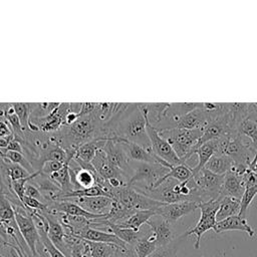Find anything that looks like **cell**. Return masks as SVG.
Segmentation results:
<instances>
[{"label": "cell", "instance_id": "11", "mask_svg": "<svg viewBox=\"0 0 257 257\" xmlns=\"http://www.w3.org/2000/svg\"><path fill=\"white\" fill-rule=\"evenodd\" d=\"M47 221L48 229L47 235L54 246L59 249L66 257H70V246L66 242V232L65 229L60 222V220L56 217L55 212L50 210L45 212H40Z\"/></svg>", "mask_w": 257, "mask_h": 257}, {"label": "cell", "instance_id": "1", "mask_svg": "<svg viewBox=\"0 0 257 257\" xmlns=\"http://www.w3.org/2000/svg\"><path fill=\"white\" fill-rule=\"evenodd\" d=\"M217 141V154L228 156L234 163L232 170L243 175L256 156L257 150L252 142L250 140L246 141L237 132L222 137Z\"/></svg>", "mask_w": 257, "mask_h": 257}, {"label": "cell", "instance_id": "23", "mask_svg": "<svg viewBox=\"0 0 257 257\" xmlns=\"http://www.w3.org/2000/svg\"><path fill=\"white\" fill-rule=\"evenodd\" d=\"M218 152V141L217 140H212L203 143L200 145L195 154L198 156V163L196 166L192 168L193 173H196L203 169L207 162Z\"/></svg>", "mask_w": 257, "mask_h": 257}, {"label": "cell", "instance_id": "22", "mask_svg": "<svg viewBox=\"0 0 257 257\" xmlns=\"http://www.w3.org/2000/svg\"><path fill=\"white\" fill-rule=\"evenodd\" d=\"M236 132L241 136L247 137L257 150V119L253 113V108L247 116L236 123Z\"/></svg>", "mask_w": 257, "mask_h": 257}, {"label": "cell", "instance_id": "3", "mask_svg": "<svg viewBox=\"0 0 257 257\" xmlns=\"http://www.w3.org/2000/svg\"><path fill=\"white\" fill-rule=\"evenodd\" d=\"M147 115L144 113L138 103H135L131 112H128L120 123L122 139L136 143L145 149L151 150V142L147 133Z\"/></svg>", "mask_w": 257, "mask_h": 257}, {"label": "cell", "instance_id": "45", "mask_svg": "<svg viewBox=\"0 0 257 257\" xmlns=\"http://www.w3.org/2000/svg\"><path fill=\"white\" fill-rule=\"evenodd\" d=\"M252 108H253V113L257 119V102H252Z\"/></svg>", "mask_w": 257, "mask_h": 257}, {"label": "cell", "instance_id": "28", "mask_svg": "<svg viewBox=\"0 0 257 257\" xmlns=\"http://www.w3.org/2000/svg\"><path fill=\"white\" fill-rule=\"evenodd\" d=\"M192 177H193L192 168H190L188 165H186V163H182V164H179V165H176V166H172L170 168V171L168 172V174L165 175L163 177V179L160 180L156 184L154 189L157 188L158 186H160L165 180H167L169 178L175 179V180H177L180 183H184V182L188 181L189 179H191Z\"/></svg>", "mask_w": 257, "mask_h": 257}, {"label": "cell", "instance_id": "41", "mask_svg": "<svg viewBox=\"0 0 257 257\" xmlns=\"http://www.w3.org/2000/svg\"><path fill=\"white\" fill-rule=\"evenodd\" d=\"M5 150L6 151H11V152H17V153H21L22 154L21 144L17 140H14V139H12L10 141V143L8 144V146H7V148Z\"/></svg>", "mask_w": 257, "mask_h": 257}, {"label": "cell", "instance_id": "26", "mask_svg": "<svg viewBox=\"0 0 257 257\" xmlns=\"http://www.w3.org/2000/svg\"><path fill=\"white\" fill-rule=\"evenodd\" d=\"M219 200H220V205L216 215L217 222L222 221L234 215H239L240 204H241L240 199L227 196V197L219 198Z\"/></svg>", "mask_w": 257, "mask_h": 257}, {"label": "cell", "instance_id": "38", "mask_svg": "<svg viewBox=\"0 0 257 257\" xmlns=\"http://www.w3.org/2000/svg\"><path fill=\"white\" fill-rule=\"evenodd\" d=\"M7 175L11 181H16L27 178L32 174H29L23 167L13 164L7 168Z\"/></svg>", "mask_w": 257, "mask_h": 257}, {"label": "cell", "instance_id": "40", "mask_svg": "<svg viewBox=\"0 0 257 257\" xmlns=\"http://www.w3.org/2000/svg\"><path fill=\"white\" fill-rule=\"evenodd\" d=\"M25 196L27 197H30V198H33V199H36L44 204L47 203L46 199L43 197V195L40 193V191L33 185V184H26L25 186Z\"/></svg>", "mask_w": 257, "mask_h": 257}, {"label": "cell", "instance_id": "35", "mask_svg": "<svg viewBox=\"0 0 257 257\" xmlns=\"http://www.w3.org/2000/svg\"><path fill=\"white\" fill-rule=\"evenodd\" d=\"M1 155L3 156L4 159H7L8 161H10L12 164L15 165H19L21 167H23L29 174H34L33 173V168L32 166L29 164V162L24 158V156L21 153H17V152H11V151H6L4 153H1Z\"/></svg>", "mask_w": 257, "mask_h": 257}, {"label": "cell", "instance_id": "32", "mask_svg": "<svg viewBox=\"0 0 257 257\" xmlns=\"http://www.w3.org/2000/svg\"><path fill=\"white\" fill-rule=\"evenodd\" d=\"M13 222H15L14 207L6 196L0 193V224H11Z\"/></svg>", "mask_w": 257, "mask_h": 257}, {"label": "cell", "instance_id": "27", "mask_svg": "<svg viewBox=\"0 0 257 257\" xmlns=\"http://www.w3.org/2000/svg\"><path fill=\"white\" fill-rule=\"evenodd\" d=\"M157 215L156 211L153 210H141L135 212L132 216H130L126 220L119 224H114L120 228H126L132 229L134 231H140L141 227L144 224H147V222L153 217Z\"/></svg>", "mask_w": 257, "mask_h": 257}, {"label": "cell", "instance_id": "6", "mask_svg": "<svg viewBox=\"0 0 257 257\" xmlns=\"http://www.w3.org/2000/svg\"><path fill=\"white\" fill-rule=\"evenodd\" d=\"M224 176L214 174L205 168L193 173V180L196 184L202 202L219 199L224 183Z\"/></svg>", "mask_w": 257, "mask_h": 257}, {"label": "cell", "instance_id": "44", "mask_svg": "<svg viewBox=\"0 0 257 257\" xmlns=\"http://www.w3.org/2000/svg\"><path fill=\"white\" fill-rule=\"evenodd\" d=\"M248 169H250L251 171L257 173V158H254V160L252 161V163L250 164V166H249Z\"/></svg>", "mask_w": 257, "mask_h": 257}, {"label": "cell", "instance_id": "46", "mask_svg": "<svg viewBox=\"0 0 257 257\" xmlns=\"http://www.w3.org/2000/svg\"><path fill=\"white\" fill-rule=\"evenodd\" d=\"M1 244H6V242H5V240L3 239V237L0 235V245Z\"/></svg>", "mask_w": 257, "mask_h": 257}, {"label": "cell", "instance_id": "42", "mask_svg": "<svg viewBox=\"0 0 257 257\" xmlns=\"http://www.w3.org/2000/svg\"><path fill=\"white\" fill-rule=\"evenodd\" d=\"M11 135H12V132L10 131L8 125L4 121L0 120V138H6Z\"/></svg>", "mask_w": 257, "mask_h": 257}, {"label": "cell", "instance_id": "37", "mask_svg": "<svg viewBox=\"0 0 257 257\" xmlns=\"http://www.w3.org/2000/svg\"><path fill=\"white\" fill-rule=\"evenodd\" d=\"M5 117L6 119L9 121V123L11 124L12 128H13V132L15 134H17L18 136H21V138H23V127L21 125V122L18 118V116L16 115L13 107L11 106L5 113Z\"/></svg>", "mask_w": 257, "mask_h": 257}, {"label": "cell", "instance_id": "9", "mask_svg": "<svg viewBox=\"0 0 257 257\" xmlns=\"http://www.w3.org/2000/svg\"><path fill=\"white\" fill-rule=\"evenodd\" d=\"M147 133L151 142V150L158 158H160L170 166H176L183 163L179 159L169 142L164 139L160 135L159 131L149 121L147 123Z\"/></svg>", "mask_w": 257, "mask_h": 257}, {"label": "cell", "instance_id": "18", "mask_svg": "<svg viewBox=\"0 0 257 257\" xmlns=\"http://www.w3.org/2000/svg\"><path fill=\"white\" fill-rule=\"evenodd\" d=\"M66 200L74 202L85 211L95 215H106L109 212L113 202V199L105 196L79 197Z\"/></svg>", "mask_w": 257, "mask_h": 257}, {"label": "cell", "instance_id": "5", "mask_svg": "<svg viewBox=\"0 0 257 257\" xmlns=\"http://www.w3.org/2000/svg\"><path fill=\"white\" fill-rule=\"evenodd\" d=\"M170 168L161 164L139 163L135 169V174L127 182V186H133L136 183H144L141 188H136L139 192H145L154 189L156 184L168 174Z\"/></svg>", "mask_w": 257, "mask_h": 257}, {"label": "cell", "instance_id": "20", "mask_svg": "<svg viewBox=\"0 0 257 257\" xmlns=\"http://www.w3.org/2000/svg\"><path fill=\"white\" fill-rule=\"evenodd\" d=\"M245 192V186L243 183V177L238 172L231 170L224 176V183L221 189L220 197H233L240 199Z\"/></svg>", "mask_w": 257, "mask_h": 257}, {"label": "cell", "instance_id": "24", "mask_svg": "<svg viewBox=\"0 0 257 257\" xmlns=\"http://www.w3.org/2000/svg\"><path fill=\"white\" fill-rule=\"evenodd\" d=\"M107 139H94L87 142L76 149V154L74 158H77L85 163H91L94 159L98 150L102 149Z\"/></svg>", "mask_w": 257, "mask_h": 257}, {"label": "cell", "instance_id": "34", "mask_svg": "<svg viewBox=\"0 0 257 257\" xmlns=\"http://www.w3.org/2000/svg\"><path fill=\"white\" fill-rule=\"evenodd\" d=\"M12 107L18 116L23 130L28 128L29 124V113L31 110V103L24 102H15L12 104Z\"/></svg>", "mask_w": 257, "mask_h": 257}, {"label": "cell", "instance_id": "12", "mask_svg": "<svg viewBox=\"0 0 257 257\" xmlns=\"http://www.w3.org/2000/svg\"><path fill=\"white\" fill-rule=\"evenodd\" d=\"M199 204L200 203L193 201H183L178 203L165 204L156 210V214L174 225L184 216H187L199 209Z\"/></svg>", "mask_w": 257, "mask_h": 257}, {"label": "cell", "instance_id": "21", "mask_svg": "<svg viewBox=\"0 0 257 257\" xmlns=\"http://www.w3.org/2000/svg\"><path fill=\"white\" fill-rule=\"evenodd\" d=\"M213 230L215 233L239 230L246 232L249 237H253L255 235V231L247 222V218H242L239 215H234L217 222Z\"/></svg>", "mask_w": 257, "mask_h": 257}, {"label": "cell", "instance_id": "39", "mask_svg": "<svg viewBox=\"0 0 257 257\" xmlns=\"http://www.w3.org/2000/svg\"><path fill=\"white\" fill-rule=\"evenodd\" d=\"M64 166L63 163L57 161H44L40 172L45 175H51L53 173L58 172Z\"/></svg>", "mask_w": 257, "mask_h": 257}, {"label": "cell", "instance_id": "48", "mask_svg": "<svg viewBox=\"0 0 257 257\" xmlns=\"http://www.w3.org/2000/svg\"><path fill=\"white\" fill-rule=\"evenodd\" d=\"M223 257H225V253H223Z\"/></svg>", "mask_w": 257, "mask_h": 257}, {"label": "cell", "instance_id": "13", "mask_svg": "<svg viewBox=\"0 0 257 257\" xmlns=\"http://www.w3.org/2000/svg\"><path fill=\"white\" fill-rule=\"evenodd\" d=\"M147 225L150 227L158 248L169 245L177 238L173 225L159 215L153 216L147 222Z\"/></svg>", "mask_w": 257, "mask_h": 257}, {"label": "cell", "instance_id": "43", "mask_svg": "<svg viewBox=\"0 0 257 257\" xmlns=\"http://www.w3.org/2000/svg\"><path fill=\"white\" fill-rule=\"evenodd\" d=\"M11 140H12V135L9 137H6V138H0V148L6 149Z\"/></svg>", "mask_w": 257, "mask_h": 257}, {"label": "cell", "instance_id": "25", "mask_svg": "<svg viewBox=\"0 0 257 257\" xmlns=\"http://www.w3.org/2000/svg\"><path fill=\"white\" fill-rule=\"evenodd\" d=\"M208 171L224 176L228 172H230L234 168L233 161L226 155L222 154H215L205 165L204 167Z\"/></svg>", "mask_w": 257, "mask_h": 257}, {"label": "cell", "instance_id": "31", "mask_svg": "<svg viewBox=\"0 0 257 257\" xmlns=\"http://www.w3.org/2000/svg\"><path fill=\"white\" fill-rule=\"evenodd\" d=\"M86 243L88 244L91 257H111L118 248L112 244H105V243H98V242H91V241H86Z\"/></svg>", "mask_w": 257, "mask_h": 257}, {"label": "cell", "instance_id": "16", "mask_svg": "<svg viewBox=\"0 0 257 257\" xmlns=\"http://www.w3.org/2000/svg\"><path fill=\"white\" fill-rule=\"evenodd\" d=\"M74 237L81 238L86 241H91V242H98V243H105V244H112L115 245L118 248L121 249H126L128 248L124 242H122L120 239H118L114 234L104 232L102 230L92 228L89 225L82 228L79 230Z\"/></svg>", "mask_w": 257, "mask_h": 257}, {"label": "cell", "instance_id": "7", "mask_svg": "<svg viewBox=\"0 0 257 257\" xmlns=\"http://www.w3.org/2000/svg\"><path fill=\"white\" fill-rule=\"evenodd\" d=\"M220 200H210L207 202H202L199 204V209L201 210V216L198 223L195 227L191 228L190 230L186 231L187 237L190 235H196V242H195V249L200 248L201 238L203 234L211 229H214L217 220L216 215L219 209Z\"/></svg>", "mask_w": 257, "mask_h": 257}, {"label": "cell", "instance_id": "15", "mask_svg": "<svg viewBox=\"0 0 257 257\" xmlns=\"http://www.w3.org/2000/svg\"><path fill=\"white\" fill-rule=\"evenodd\" d=\"M120 145L130 160L138 162V163H149V164H161L165 167L171 168L169 164L158 158L152 151H149L145 149L144 147L136 144L128 142L124 140L123 142H120Z\"/></svg>", "mask_w": 257, "mask_h": 257}, {"label": "cell", "instance_id": "4", "mask_svg": "<svg viewBox=\"0 0 257 257\" xmlns=\"http://www.w3.org/2000/svg\"><path fill=\"white\" fill-rule=\"evenodd\" d=\"M113 200H116L124 208L134 212L141 210L156 211L165 205V203L156 201L127 185L113 192Z\"/></svg>", "mask_w": 257, "mask_h": 257}, {"label": "cell", "instance_id": "19", "mask_svg": "<svg viewBox=\"0 0 257 257\" xmlns=\"http://www.w3.org/2000/svg\"><path fill=\"white\" fill-rule=\"evenodd\" d=\"M91 165L95 169L96 173L105 181L110 178H119L124 181L123 172L107 160L105 153L101 149L97 151Z\"/></svg>", "mask_w": 257, "mask_h": 257}, {"label": "cell", "instance_id": "2", "mask_svg": "<svg viewBox=\"0 0 257 257\" xmlns=\"http://www.w3.org/2000/svg\"><path fill=\"white\" fill-rule=\"evenodd\" d=\"M159 133L169 142L179 159L185 163L195 154L199 141L203 135V130L174 127L162 130L159 131Z\"/></svg>", "mask_w": 257, "mask_h": 257}, {"label": "cell", "instance_id": "30", "mask_svg": "<svg viewBox=\"0 0 257 257\" xmlns=\"http://www.w3.org/2000/svg\"><path fill=\"white\" fill-rule=\"evenodd\" d=\"M186 238H187L186 233H183L182 235L178 236L169 245L158 248L149 257H177V252H178L180 246L182 245V243L186 240Z\"/></svg>", "mask_w": 257, "mask_h": 257}, {"label": "cell", "instance_id": "36", "mask_svg": "<svg viewBox=\"0 0 257 257\" xmlns=\"http://www.w3.org/2000/svg\"><path fill=\"white\" fill-rule=\"evenodd\" d=\"M34 176H35V173L32 174V175H30V176L27 177V178L20 179V180H16V181H11L12 190H13L14 194L17 196V198L20 200V203H21L22 199H23L24 196H25V186H26L27 182L30 181Z\"/></svg>", "mask_w": 257, "mask_h": 257}, {"label": "cell", "instance_id": "8", "mask_svg": "<svg viewBox=\"0 0 257 257\" xmlns=\"http://www.w3.org/2000/svg\"><path fill=\"white\" fill-rule=\"evenodd\" d=\"M15 211V221L19 232L24 239L25 243L27 244L28 248L30 249L32 255H37L36 245L40 241L39 234L35 223L29 214V212L24 208L23 205H16L13 206Z\"/></svg>", "mask_w": 257, "mask_h": 257}, {"label": "cell", "instance_id": "29", "mask_svg": "<svg viewBox=\"0 0 257 257\" xmlns=\"http://www.w3.org/2000/svg\"><path fill=\"white\" fill-rule=\"evenodd\" d=\"M133 249L137 257H149L158 247L152 233H148L134 245Z\"/></svg>", "mask_w": 257, "mask_h": 257}, {"label": "cell", "instance_id": "17", "mask_svg": "<svg viewBox=\"0 0 257 257\" xmlns=\"http://www.w3.org/2000/svg\"><path fill=\"white\" fill-rule=\"evenodd\" d=\"M209 120L210 114L208 110L205 109L202 103L201 106L179 117L176 123V127L188 130H204L209 123Z\"/></svg>", "mask_w": 257, "mask_h": 257}, {"label": "cell", "instance_id": "14", "mask_svg": "<svg viewBox=\"0 0 257 257\" xmlns=\"http://www.w3.org/2000/svg\"><path fill=\"white\" fill-rule=\"evenodd\" d=\"M70 103H60L54 110L43 117H36V121H30L43 132H53L64 124L65 116L70 111Z\"/></svg>", "mask_w": 257, "mask_h": 257}, {"label": "cell", "instance_id": "10", "mask_svg": "<svg viewBox=\"0 0 257 257\" xmlns=\"http://www.w3.org/2000/svg\"><path fill=\"white\" fill-rule=\"evenodd\" d=\"M97 117L94 113L79 115V117L69 125L68 136L76 148L87 143L95 136Z\"/></svg>", "mask_w": 257, "mask_h": 257}, {"label": "cell", "instance_id": "33", "mask_svg": "<svg viewBox=\"0 0 257 257\" xmlns=\"http://www.w3.org/2000/svg\"><path fill=\"white\" fill-rule=\"evenodd\" d=\"M256 195H257V184L245 187V192L241 198L239 216H241L242 218L247 217V211L249 209V206Z\"/></svg>", "mask_w": 257, "mask_h": 257}, {"label": "cell", "instance_id": "47", "mask_svg": "<svg viewBox=\"0 0 257 257\" xmlns=\"http://www.w3.org/2000/svg\"><path fill=\"white\" fill-rule=\"evenodd\" d=\"M32 257H40V256L37 254V255H35V256H32Z\"/></svg>", "mask_w": 257, "mask_h": 257}]
</instances>
